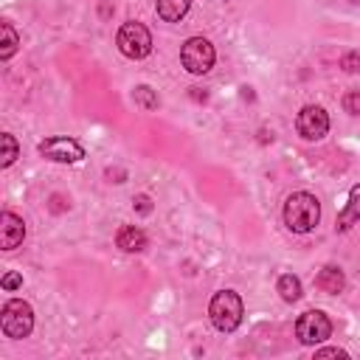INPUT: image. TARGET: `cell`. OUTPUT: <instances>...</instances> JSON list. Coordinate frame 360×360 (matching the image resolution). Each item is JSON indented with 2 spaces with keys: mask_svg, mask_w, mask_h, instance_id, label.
Here are the masks:
<instances>
[{
  "mask_svg": "<svg viewBox=\"0 0 360 360\" xmlns=\"http://www.w3.org/2000/svg\"><path fill=\"white\" fill-rule=\"evenodd\" d=\"M208 315H211V323L219 332H233L242 323V315H245L242 298L233 290H219L208 304Z\"/></svg>",
  "mask_w": 360,
  "mask_h": 360,
  "instance_id": "obj_2",
  "label": "cell"
},
{
  "mask_svg": "<svg viewBox=\"0 0 360 360\" xmlns=\"http://www.w3.org/2000/svg\"><path fill=\"white\" fill-rule=\"evenodd\" d=\"M340 68H343V70H349V73L360 70V53H346V56L340 59Z\"/></svg>",
  "mask_w": 360,
  "mask_h": 360,
  "instance_id": "obj_19",
  "label": "cell"
},
{
  "mask_svg": "<svg viewBox=\"0 0 360 360\" xmlns=\"http://www.w3.org/2000/svg\"><path fill=\"white\" fill-rule=\"evenodd\" d=\"M188 6H191V0H158V3H155L158 17L166 20V22H177V20H183L186 11H188Z\"/></svg>",
  "mask_w": 360,
  "mask_h": 360,
  "instance_id": "obj_13",
  "label": "cell"
},
{
  "mask_svg": "<svg viewBox=\"0 0 360 360\" xmlns=\"http://www.w3.org/2000/svg\"><path fill=\"white\" fill-rule=\"evenodd\" d=\"M135 104H141L143 110H155L158 107V96H155V90L152 87H146V84H141V87H135Z\"/></svg>",
  "mask_w": 360,
  "mask_h": 360,
  "instance_id": "obj_17",
  "label": "cell"
},
{
  "mask_svg": "<svg viewBox=\"0 0 360 360\" xmlns=\"http://www.w3.org/2000/svg\"><path fill=\"white\" fill-rule=\"evenodd\" d=\"M329 335H332V321H329L321 309H309V312H304V315L295 321V338H298L304 346L323 343Z\"/></svg>",
  "mask_w": 360,
  "mask_h": 360,
  "instance_id": "obj_6",
  "label": "cell"
},
{
  "mask_svg": "<svg viewBox=\"0 0 360 360\" xmlns=\"http://www.w3.org/2000/svg\"><path fill=\"white\" fill-rule=\"evenodd\" d=\"M0 143H3V155H0V166L3 169H8L14 160H17V141H14V135H8V132H3L0 135Z\"/></svg>",
  "mask_w": 360,
  "mask_h": 360,
  "instance_id": "obj_16",
  "label": "cell"
},
{
  "mask_svg": "<svg viewBox=\"0 0 360 360\" xmlns=\"http://www.w3.org/2000/svg\"><path fill=\"white\" fill-rule=\"evenodd\" d=\"M0 326H3V335L6 338H28L31 329H34V309L28 301L22 298H11L3 304V312H0Z\"/></svg>",
  "mask_w": 360,
  "mask_h": 360,
  "instance_id": "obj_3",
  "label": "cell"
},
{
  "mask_svg": "<svg viewBox=\"0 0 360 360\" xmlns=\"http://www.w3.org/2000/svg\"><path fill=\"white\" fill-rule=\"evenodd\" d=\"M321 219V202L309 191H295L284 202V225L295 233H307Z\"/></svg>",
  "mask_w": 360,
  "mask_h": 360,
  "instance_id": "obj_1",
  "label": "cell"
},
{
  "mask_svg": "<svg viewBox=\"0 0 360 360\" xmlns=\"http://www.w3.org/2000/svg\"><path fill=\"white\" fill-rule=\"evenodd\" d=\"M39 155L48 158V160H56V163H79L84 158V149L79 141L73 138H65V135H53V138H45L39 146Z\"/></svg>",
  "mask_w": 360,
  "mask_h": 360,
  "instance_id": "obj_7",
  "label": "cell"
},
{
  "mask_svg": "<svg viewBox=\"0 0 360 360\" xmlns=\"http://www.w3.org/2000/svg\"><path fill=\"white\" fill-rule=\"evenodd\" d=\"M0 34H3V48H0V59L6 62V59H11L14 53H17V45H20V37H17V31L11 28V22H3L0 25Z\"/></svg>",
  "mask_w": 360,
  "mask_h": 360,
  "instance_id": "obj_15",
  "label": "cell"
},
{
  "mask_svg": "<svg viewBox=\"0 0 360 360\" xmlns=\"http://www.w3.org/2000/svg\"><path fill=\"white\" fill-rule=\"evenodd\" d=\"M315 284H318L323 292H332V295H338V292L343 290L346 278H343V270H340V267H335V264H326V267L318 273Z\"/></svg>",
  "mask_w": 360,
  "mask_h": 360,
  "instance_id": "obj_12",
  "label": "cell"
},
{
  "mask_svg": "<svg viewBox=\"0 0 360 360\" xmlns=\"http://www.w3.org/2000/svg\"><path fill=\"white\" fill-rule=\"evenodd\" d=\"M22 236H25V222L17 214L3 211V217H0V248L14 250L22 242Z\"/></svg>",
  "mask_w": 360,
  "mask_h": 360,
  "instance_id": "obj_9",
  "label": "cell"
},
{
  "mask_svg": "<svg viewBox=\"0 0 360 360\" xmlns=\"http://www.w3.org/2000/svg\"><path fill=\"white\" fill-rule=\"evenodd\" d=\"M343 110L352 112V115H360V87H354L343 96Z\"/></svg>",
  "mask_w": 360,
  "mask_h": 360,
  "instance_id": "obj_18",
  "label": "cell"
},
{
  "mask_svg": "<svg viewBox=\"0 0 360 360\" xmlns=\"http://www.w3.org/2000/svg\"><path fill=\"white\" fill-rule=\"evenodd\" d=\"M295 129L307 141H321L329 132V115H326V110L323 107H315V104H307L298 112V118H295Z\"/></svg>",
  "mask_w": 360,
  "mask_h": 360,
  "instance_id": "obj_8",
  "label": "cell"
},
{
  "mask_svg": "<svg viewBox=\"0 0 360 360\" xmlns=\"http://www.w3.org/2000/svg\"><path fill=\"white\" fill-rule=\"evenodd\" d=\"M135 208H138L141 214H149V211H152V205H149V197H135Z\"/></svg>",
  "mask_w": 360,
  "mask_h": 360,
  "instance_id": "obj_22",
  "label": "cell"
},
{
  "mask_svg": "<svg viewBox=\"0 0 360 360\" xmlns=\"http://www.w3.org/2000/svg\"><path fill=\"white\" fill-rule=\"evenodd\" d=\"M357 222H360V183L352 186V191H349V202H346V208L340 211L335 228H338L340 233H346V231H352Z\"/></svg>",
  "mask_w": 360,
  "mask_h": 360,
  "instance_id": "obj_10",
  "label": "cell"
},
{
  "mask_svg": "<svg viewBox=\"0 0 360 360\" xmlns=\"http://www.w3.org/2000/svg\"><path fill=\"white\" fill-rule=\"evenodd\" d=\"M315 357H349V354L343 349H338V346H329V349H318Z\"/></svg>",
  "mask_w": 360,
  "mask_h": 360,
  "instance_id": "obj_21",
  "label": "cell"
},
{
  "mask_svg": "<svg viewBox=\"0 0 360 360\" xmlns=\"http://www.w3.org/2000/svg\"><path fill=\"white\" fill-rule=\"evenodd\" d=\"M0 284H3V290H17V287L22 284V276H20V273H6Z\"/></svg>",
  "mask_w": 360,
  "mask_h": 360,
  "instance_id": "obj_20",
  "label": "cell"
},
{
  "mask_svg": "<svg viewBox=\"0 0 360 360\" xmlns=\"http://www.w3.org/2000/svg\"><path fill=\"white\" fill-rule=\"evenodd\" d=\"M352 3H360V0H352Z\"/></svg>",
  "mask_w": 360,
  "mask_h": 360,
  "instance_id": "obj_23",
  "label": "cell"
},
{
  "mask_svg": "<svg viewBox=\"0 0 360 360\" xmlns=\"http://www.w3.org/2000/svg\"><path fill=\"white\" fill-rule=\"evenodd\" d=\"M115 245L121 250H127V253H141L146 248V233L141 228H135V225H124L115 233Z\"/></svg>",
  "mask_w": 360,
  "mask_h": 360,
  "instance_id": "obj_11",
  "label": "cell"
},
{
  "mask_svg": "<svg viewBox=\"0 0 360 360\" xmlns=\"http://www.w3.org/2000/svg\"><path fill=\"white\" fill-rule=\"evenodd\" d=\"M276 290H278V295H281L287 304H292V301L301 298V281H298V276H292V273H284V276L278 278Z\"/></svg>",
  "mask_w": 360,
  "mask_h": 360,
  "instance_id": "obj_14",
  "label": "cell"
},
{
  "mask_svg": "<svg viewBox=\"0 0 360 360\" xmlns=\"http://www.w3.org/2000/svg\"><path fill=\"white\" fill-rule=\"evenodd\" d=\"M214 59H217V51H214V45H211L205 37H191V39H186L183 48H180V62H183V68H186L188 73H194V76L208 73V70L214 68Z\"/></svg>",
  "mask_w": 360,
  "mask_h": 360,
  "instance_id": "obj_5",
  "label": "cell"
},
{
  "mask_svg": "<svg viewBox=\"0 0 360 360\" xmlns=\"http://www.w3.org/2000/svg\"><path fill=\"white\" fill-rule=\"evenodd\" d=\"M115 45H118V51H121L124 56H129V59H143V56H149V51H152V34H149V28H146L143 22L129 20V22H124V25L118 28Z\"/></svg>",
  "mask_w": 360,
  "mask_h": 360,
  "instance_id": "obj_4",
  "label": "cell"
}]
</instances>
